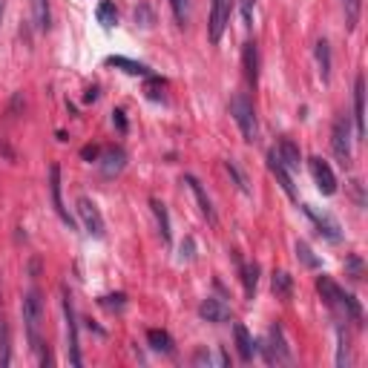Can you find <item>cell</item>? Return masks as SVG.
I'll return each mask as SVG.
<instances>
[{"label": "cell", "mask_w": 368, "mask_h": 368, "mask_svg": "<svg viewBox=\"0 0 368 368\" xmlns=\"http://www.w3.org/2000/svg\"><path fill=\"white\" fill-rule=\"evenodd\" d=\"M316 291H319V296H323V302H325L331 311H340V314H345L348 319H354V323H362V308H360L357 296L345 294L331 277H319V279H316Z\"/></svg>", "instance_id": "6da1fadb"}, {"label": "cell", "mask_w": 368, "mask_h": 368, "mask_svg": "<svg viewBox=\"0 0 368 368\" xmlns=\"http://www.w3.org/2000/svg\"><path fill=\"white\" fill-rule=\"evenodd\" d=\"M23 325H26V340H29V348L38 351L43 345L41 340V325H43V299H41V291H32L23 296Z\"/></svg>", "instance_id": "7a4b0ae2"}, {"label": "cell", "mask_w": 368, "mask_h": 368, "mask_svg": "<svg viewBox=\"0 0 368 368\" xmlns=\"http://www.w3.org/2000/svg\"><path fill=\"white\" fill-rule=\"evenodd\" d=\"M230 116L239 124V133L248 144L259 141V121H256V109L248 101V95H233L230 98Z\"/></svg>", "instance_id": "3957f363"}, {"label": "cell", "mask_w": 368, "mask_h": 368, "mask_svg": "<svg viewBox=\"0 0 368 368\" xmlns=\"http://www.w3.org/2000/svg\"><path fill=\"white\" fill-rule=\"evenodd\" d=\"M63 316H67V351H69V362L81 365V345H78V319H75V308H72V294L63 288Z\"/></svg>", "instance_id": "277c9868"}, {"label": "cell", "mask_w": 368, "mask_h": 368, "mask_svg": "<svg viewBox=\"0 0 368 368\" xmlns=\"http://www.w3.org/2000/svg\"><path fill=\"white\" fill-rule=\"evenodd\" d=\"M331 147H334V155L343 167H351V127H348V118H337L334 121V130H331Z\"/></svg>", "instance_id": "5b68a950"}, {"label": "cell", "mask_w": 368, "mask_h": 368, "mask_svg": "<svg viewBox=\"0 0 368 368\" xmlns=\"http://www.w3.org/2000/svg\"><path fill=\"white\" fill-rule=\"evenodd\" d=\"M262 354H265V360H268L270 365H279V362H288V360H291V348H288L285 334H282L279 325L270 328L268 340L262 343Z\"/></svg>", "instance_id": "8992f818"}, {"label": "cell", "mask_w": 368, "mask_h": 368, "mask_svg": "<svg viewBox=\"0 0 368 368\" xmlns=\"http://www.w3.org/2000/svg\"><path fill=\"white\" fill-rule=\"evenodd\" d=\"M308 170L314 175V184H316L319 193L323 196L337 193V175H334V170L328 167V162H323L319 155H314V158H308Z\"/></svg>", "instance_id": "52a82bcc"}, {"label": "cell", "mask_w": 368, "mask_h": 368, "mask_svg": "<svg viewBox=\"0 0 368 368\" xmlns=\"http://www.w3.org/2000/svg\"><path fill=\"white\" fill-rule=\"evenodd\" d=\"M78 216H81V221H84V230L89 233V236H95V239H104V216H101V210L95 207V202H89V199H78Z\"/></svg>", "instance_id": "ba28073f"}, {"label": "cell", "mask_w": 368, "mask_h": 368, "mask_svg": "<svg viewBox=\"0 0 368 368\" xmlns=\"http://www.w3.org/2000/svg\"><path fill=\"white\" fill-rule=\"evenodd\" d=\"M230 21V0H210V23H207V32H210V41L219 43L221 32H225Z\"/></svg>", "instance_id": "9c48e42d"}, {"label": "cell", "mask_w": 368, "mask_h": 368, "mask_svg": "<svg viewBox=\"0 0 368 368\" xmlns=\"http://www.w3.org/2000/svg\"><path fill=\"white\" fill-rule=\"evenodd\" d=\"M268 170L277 175V182H279V187H282L285 193H288V199H291V202H299V199H296V187H294V179H291V173L285 170V164L279 162L277 150H270V153H268Z\"/></svg>", "instance_id": "30bf717a"}, {"label": "cell", "mask_w": 368, "mask_h": 368, "mask_svg": "<svg viewBox=\"0 0 368 368\" xmlns=\"http://www.w3.org/2000/svg\"><path fill=\"white\" fill-rule=\"evenodd\" d=\"M50 196H52V207H55V213L61 216V221L67 228H72V216L67 213L63 199H61V167L58 164H50Z\"/></svg>", "instance_id": "8fae6325"}, {"label": "cell", "mask_w": 368, "mask_h": 368, "mask_svg": "<svg viewBox=\"0 0 368 368\" xmlns=\"http://www.w3.org/2000/svg\"><path fill=\"white\" fill-rule=\"evenodd\" d=\"M302 210H305V216L314 221V228H316L319 236H325L328 242H340V225L331 216H319L314 207H308V204H302Z\"/></svg>", "instance_id": "7c38bea8"}, {"label": "cell", "mask_w": 368, "mask_h": 368, "mask_svg": "<svg viewBox=\"0 0 368 368\" xmlns=\"http://www.w3.org/2000/svg\"><path fill=\"white\" fill-rule=\"evenodd\" d=\"M187 187H190V193L196 196V202H199V210H202V216L210 221V225H216V210H213V202H210V196L204 193V187H202V182L196 179V175H184L182 179Z\"/></svg>", "instance_id": "4fadbf2b"}, {"label": "cell", "mask_w": 368, "mask_h": 368, "mask_svg": "<svg viewBox=\"0 0 368 368\" xmlns=\"http://www.w3.org/2000/svg\"><path fill=\"white\" fill-rule=\"evenodd\" d=\"M98 167L101 173L107 175V179H113V175H118L124 167H127V153L121 147H109L98 155Z\"/></svg>", "instance_id": "5bb4252c"}, {"label": "cell", "mask_w": 368, "mask_h": 368, "mask_svg": "<svg viewBox=\"0 0 368 368\" xmlns=\"http://www.w3.org/2000/svg\"><path fill=\"white\" fill-rule=\"evenodd\" d=\"M199 316L207 319V323H213V325H221V323H228V319H230V308L221 299L207 296L202 305H199Z\"/></svg>", "instance_id": "9a60e30c"}, {"label": "cell", "mask_w": 368, "mask_h": 368, "mask_svg": "<svg viewBox=\"0 0 368 368\" xmlns=\"http://www.w3.org/2000/svg\"><path fill=\"white\" fill-rule=\"evenodd\" d=\"M354 130H357V138L365 136V78L357 75L354 81Z\"/></svg>", "instance_id": "2e32d148"}, {"label": "cell", "mask_w": 368, "mask_h": 368, "mask_svg": "<svg viewBox=\"0 0 368 368\" xmlns=\"http://www.w3.org/2000/svg\"><path fill=\"white\" fill-rule=\"evenodd\" d=\"M277 155H279V162L285 164V170H288V173L299 170V164H302V153H299V147H296V144H294L291 138H282V141H279Z\"/></svg>", "instance_id": "e0dca14e"}, {"label": "cell", "mask_w": 368, "mask_h": 368, "mask_svg": "<svg viewBox=\"0 0 368 368\" xmlns=\"http://www.w3.org/2000/svg\"><path fill=\"white\" fill-rule=\"evenodd\" d=\"M242 63H245V78L250 84L259 81V46H256L253 41L245 43V50H242Z\"/></svg>", "instance_id": "ac0fdd59"}, {"label": "cell", "mask_w": 368, "mask_h": 368, "mask_svg": "<svg viewBox=\"0 0 368 368\" xmlns=\"http://www.w3.org/2000/svg\"><path fill=\"white\" fill-rule=\"evenodd\" d=\"M316 67H319V78H323V84L331 81V67H334V58H331V43L323 38V41H316Z\"/></svg>", "instance_id": "d6986e66"}, {"label": "cell", "mask_w": 368, "mask_h": 368, "mask_svg": "<svg viewBox=\"0 0 368 368\" xmlns=\"http://www.w3.org/2000/svg\"><path fill=\"white\" fill-rule=\"evenodd\" d=\"M233 334H236V351H239V360H242V362H250L253 354H256V343H253V337H250V331H248L245 325H236Z\"/></svg>", "instance_id": "ffe728a7"}, {"label": "cell", "mask_w": 368, "mask_h": 368, "mask_svg": "<svg viewBox=\"0 0 368 368\" xmlns=\"http://www.w3.org/2000/svg\"><path fill=\"white\" fill-rule=\"evenodd\" d=\"M147 343H150V348L153 351H158V354H173V337L167 331H162V328H150L147 331Z\"/></svg>", "instance_id": "44dd1931"}, {"label": "cell", "mask_w": 368, "mask_h": 368, "mask_svg": "<svg viewBox=\"0 0 368 368\" xmlns=\"http://www.w3.org/2000/svg\"><path fill=\"white\" fill-rule=\"evenodd\" d=\"M150 207H153V213H155L158 233H162V242H164V245H170L173 233H170V216H167V207H164L162 202H158V199H153V202H150Z\"/></svg>", "instance_id": "7402d4cb"}, {"label": "cell", "mask_w": 368, "mask_h": 368, "mask_svg": "<svg viewBox=\"0 0 368 368\" xmlns=\"http://www.w3.org/2000/svg\"><path fill=\"white\" fill-rule=\"evenodd\" d=\"M107 67H121L127 75H150V67H144V63L130 61V58H121V55L107 58Z\"/></svg>", "instance_id": "603a6c76"}, {"label": "cell", "mask_w": 368, "mask_h": 368, "mask_svg": "<svg viewBox=\"0 0 368 368\" xmlns=\"http://www.w3.org/2000/svg\"><path fill=\"white\" fill-rule=\"evenodd\" d=\"M274 294H277L279 299H291V294H294V279H291V274H285V270L274 274Z\"/></svg>", "instance_id": "cb8c5ba5"}, {"label": "cell", "mask_w": 368, "mask_h": 368, "mask_svg": "<svg viewBox=\"0 0 368 368\" xmlns=\"http://www.w3.org/2000/svg\"><path fill=\"white\" fill-rule=\"evenodd\" d=\"M242 282H245L248 299H253L256 285H259V265H242Z\"/></svg>", "instance_id": "d4e9b609"}, {"label": "cell", "mask_w": 368, "mask_h": 368, "mask_svg": "<svg viewBox=\"0 0 368 368\" xmlns=\"http://www.w3.org/2000/svg\"><path fill=\"white\" fill-rule=\"evenodd\" d=\"M32 3H35V26L41 32H46V29H50V23H52V18H50V0H32Z\"/></svg>", "instance_id": "484cf974"}, {"label": "cell", "mask_w": 368, "mask_h": 368, "mask_svg": "<svg viewBox=\"0 0 368 368\" xmlns=\"http://www.w3.org/2000/svg\"><path fill=\"white\" fill-rule=\"evenodd\" d=\"M343 9H345V26L354 29L360 21V9H362V0H343Z\"/></svg>", "instance_id": "4316f807"}, {"label": "cell", "mask_w": 368, "mask_h": 368, "mask_svg": "<svg viewBox=\"0 0 368 368\" xmlns=\"http://www.w3.org/2000/svg\"><path fill=\"white\" fill-rule=\"evenodd\" d=\"M98 23H104V26H116L118 23V12H116V3H109V0H104V3L98 6Z\"/></svg>", "instance_id": "83f0119b"}, {"label": "cell", "mask_w": 368, "mask_h": 368, "mask_svg": "<svg viewBox=\"0 0 368 368\" xmlns=\"http://www.w3.org/2000/svg\"><path fill=\"white\" fill-rule=\"evenodd\" d=\"M173 14H175V21H179V26H187L190 21V0H167Z\"/></svg>", "instance_id": "f1b7e54d"}, {"label": "cell", "mask_w": 368, "mask_h": 368, "mask_svg": "<svg viewBox=\"0 0 368 368\" xmlns=\"http://www.w3.org/2000/svg\"><path fill=\"white\" fill-rule=\"evenodd\" d=\"M12 362V354H9V328L6 323L0 319V365H9Z\"/></svg>", "instance_id": "f546056e"}, {"label": "cell", "mask_w": 368, "mask_h": 368, "mask_svg": "<svg viewBox=\"0 0 368 368\" xmlns=\"http://www.w3.org/2000/svg\"><path fill=\"white\" fill-rule=\"evenodd\" d=\"M98 302H101V308H107V311H124L127 308V296L124 294H109V296H101Z\"/></svg>", "instance_id": "4dcf8cb0"}, {"label": "cell", "mask_w": 368, "mask_h": 368, "mask_svg": "<svg viewBox=\"0 0 368 368\" xmlns=\"http://www.w3.org/2000/svg\"><path fill=\"white\" fill-rule=\"evenodd\" d=\"M225 170H228V175L233 179V184H236L239 190H242V193H250V190H248V182H245V175H242V170H239L233 162H225Z\"/></svg>", "instance_id": "1f68e13d"}, {"label": "cell", "mask_w": 368, "mask_h": 368, "mask_svg": "<svg viewBox=\"0 0 368 368\" xmlns=\"http://www.w3.org/2000/svg\"><path fill=\"white\" fill-rule=\"evenodd\" d=\"M296 256L302 262H305V268H319V259L314 256V250L305 245V242H296Z\"/></svg>", "instance_id": "d6a6232c"}, {"label": "cell", "mask_w": 368, "mask_h": 368, "mask_svg": "<svg viewBox=\"0 0 368 368\" xmlns=\"http://www.w3.org/2000/svg\"><path fill=\"white\" fill-rule=\"evenodd\" d=\"M164 84L158 81V78H150L147 81V87H144V92H147V98H153V101H164Z\"/></svg>", "instance_id": "836d02e7"}, {"label": "cell", "mask_w": 368, "mask_h": 368, "mask_svg": "<svg viewBox=\"0 0 368 368\" xmlns=\"http://www.w3.org/2000/svg\"><path fill=\"white\" fill-rule=\"evenodd\" d=\"M345 270H348V277H351V279L360 282V279H362V259H360V256H348Z\"/></svg>", "instance_id": "e575fe53"}, {"label": "cell", "mask_w": 368, "mask_h": 368, "mask_svg": "<svg viewBox=\"0 0 368 368\" xmlns=\"http://www.w3.org/2000/svg\"><path fill=\"white\" fill-rule=\"evenodd\" d=\"M351 357H348V337L340 331V348H337V365H348Z\"/></svg>", "instance_id": "d590c367"}, {"label": "cell", "mask_w": 368, "mask_h": 368, "mask_svg": "<svg viewBox=\"0 0 368 368\" xmlns=\"http://www.w3.org/2000/svg\"><path fill=\"white\" fill-rule=\"evenodd\" d=\"M136 21H138L141 26H153V12H150L147 6H138V9H136Z\"/></svg>", "instance_id": "8d00e7d4"}, {"label": "cell", "mask_w": 368, "mask_h": 368, "mask_svg": "<svg viewBox=\"0 0 368 368\" xmlns=\"http://www.w3.org/2000/svg\"><path fill=\"white\" fill-rule=\"evenodd\" d=\"M253 3H256V0H242V18H245V26H253Z\"/></svg>", "instance_id": "74e56055"}, {"label": "cell", "mask_w": 368, "mask_h": 368, "mask_svg": "<svg viewBox=\"0 0 368 368\" xmlns=\"http://www.w3.org/2000/svg\"><path fill=\"white\" fill-rule=\"evenodd\" d=\"M210 362H213V357L207 354V348H202V351L193 354V365H210Z\"/></svg>", "instance_id": "f35d334b"}, {"label": "cell", "mask_w": 368, "mask_h": 368, "mask_svg": "<svg viewBox=\"0 0 368 368\" xmlns=\"http://www.w3.org/2000/svg\"><path fill=\"white\" fill-rule=\"evenodd\" d=\"M113 124L118 127L121 133H127V118H124V109H116V113H113Z\"/></svg>", "instance_id": "ab89813d"}, {"label": "cell", "mask_w": 368, "mask_h": 368, "mask_svg": "<svg viewBox=\"0 0 368 368\" xmlns=\"http://www.w3.org/2000/svg\"><path fill=\"white\" fill-rule=\"evenodd\" d=\"M38 351H41V365H52V351H50V345L43 343Z\"/></svg>", "instance_id": "60d3db41"}, {"label": "cell", "mask_w": 368, "mask_h": 368, "mask_svg": "<svg viewBox=\"0 0 368 368\" xmlns=\"http://www.w3.org/2000/svg\"><path fill=\"white\" fill-rule=\"evenodd\" d=\"M182 259H193V239H184V245H182Z\"/></svg>", "instance_id": "b9f144b4"}, {"label": "cell", "mask_w": 368, "mask_h": 368, "mask_svg": "<svg viewBox=\"0 0 368 368\" xmlns=\"http://www.w3.org/2000/svg\"><path fill=\"white\" fill-rule=\"evenodd\" d=\"M81 155L87 158V162H98V155H101V150H98V147H84V150H81Z\"/></svg>", "instance_id": "7bdbcfd3"}, {"label": "cell", "mask_w": 368, "mask_h": 368, "mask_svg": "<svg viewBox=\"0 0 368 368\" xmlns=\"http://www.w3.org/2000/svg\"><path fill=\"white\" fill-rule=\"evenodd\" d=\"M0 21H3V0H0Z\"/></svg>", "instance_id": "ee69618b"}]
</instances>
